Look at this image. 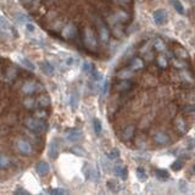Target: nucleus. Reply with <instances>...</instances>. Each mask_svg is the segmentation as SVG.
Here are the masks:
<instances>
[{
	"mask_svg": "<svg viewBox=\"0 0 195 195\" xmlns=\"http://www.w3.org/2000/svg\"><path fill=\"white\" fill-rule=\"evenodd\" d=\"M25 125H26V127L28 128V129H31V131H33V132H44L46 128H48V125L44 122V121H42L40 118H36V117H28V118H26V121H25Z\"/></svg>",
	"mask_w": 195,
	"mask_h": 195,
	"instance_id": "nucleus-1",
	"label": "nucleus"
},
{
	"mask_svg": "<svg viewBox=\"0 0 195 195\" xmlns=\"http://www.w3.org/2000/svg\"><path fill=\"white\" fill-rule=\"evenodd\" d=\"M83 43H84V45H85L87 48H89V49H91V50H95V49H96L98 40H96V38H95V36H94V33H93L91 29L85 28V29L83 31Z\"/></svg>",
	"mask_w": 195,
	"mask_h": 195,
	"instance_id": "nucleus-2",
	"label": "nucleus"
},
{
	"mask_svg": "<svg viewBox=\"0 0 195 195\" xmlns=\"http://www.w3.org/2000/svg\"><path fill=\"white\" fill-rule=\"evenodd\" d=\"M96 27H98V33H99V38H100L101 43L108 44V43H109V39H110L109 28L106 27V25H105L100 19H96Z\"/></svg>",
	"mask_w": 195,
	"mask_h": 195,
	"instance_id": "nucleus-3",
	"label": "nucleus"
},
{
	"mask_svg": "<svg viewBox=\"0 0 195 195\" xmlns=\"http://www.w3.org/2000/svg\"><path fill=\"white\" fill-rule=\"evenodd\" d=\"M16 145H17L19 151H20L21 154H23V155H28V154H31V152L33 151V148H32L31 143H28V142H27V140H25V139H20V140H17Z\"/></svg>",
	"mask_w": 195,
	"mask_h": 195,
	"instance_id": "nucleus-4",
	"label": "nucleus"
},
{
	"mask_svg": "<svg viewBox=\"0 0 195 195\" xmlns=\"http://www.w3.org/2000/svg\"><path fill=\"white\" fill-rule=\"evenodd\" d=\"M152 17H154V22L156 23V25H160V26H162V25H165L166 22H167V12L165 11V10H156L155 12H154V15H152Z\"/></svg>",
	"mask_w": 195,
	"mask_h": 195,
	"instance_id": "nucleus-5",
	"label": "nucleus"
},
{
	"mask_svg": "<svg viewBox=\"0 0 195 195\" xmlns=\"http://www.w3.org/2000/svg\"><path fill=\"white\" fill-rule=\"evenodd\" d=\"M82 134H83V133H82V131H79V129H70V131H67V133H66V138H67V140L76 143V142H78L79 139H82V137H83Z\"/></svg>",
	"mask_w": 195,
	"mask_h": 195,
	"instance_id": "nucleus-6",
	"label": "nucleus"
},
{
	"mask_svg": "<svg viewBox=\"0 0 195 195\" xmlns=\"http://www.w3.org/2000/svg\"><path fill=\"white\" fill-rule=\"evenodd\" d=\"M152 138H154V142L157 143V144H160V145H166V144H168V143L171 142V140H169V137H168L166 133H162V132L155 133V134L152 135Z\"/></svg>",
	"mask_w": 195,
	"mask_h": 195,
	"instance_id": "nucleus-7",
	"label": "nucleus"
},
{
	"mask_svg": "<svg viewBox=\"0 0 195 195\" xmlns=\"http://www.w3.org/2000/svg\"><path fill=\"white\" fill-rule=\"evenodd\" d=\"M38 87H39V85H38L36 82H33V80H27V82L23 84V87H22V91L26 93V94H32V93H34L36 90L39 89Z\"/></svg>",
	"mask_w": 195,
	"mask_h": 195,
	"instance_id": "nucleus-8",
	"label": "nucleus"
},
{
	"mask_svg": "<svg viewBox=\"0 0 195 195\" xmlns=\"http://www.w3.org/2000/svg\"><path fill=\"white\" fill-rule=\"evenodd\" d=\"M0 23H2V34H3V37H11L12 27L9 25V22L5 20V17H2Z\"/></svg>",
	"mask_w": 195,
	"mask_h": 195,
	"instance_id": "nucleus-9",
	"label": "nucleus"
},
{
	"mask_svg": "<svg viewBox=\"0 0 195 195\" xmlns=\"http://www.w3.org/2000/svg\"><path fill=\"white\" fill-rule=\"evenodd\" d=\"M114 172H115L120 178H122L123 180H125V179H127L128 171H127V168H126L123 165H116V166H115V168H114Z\"/></svg>",
	"mask_w": 195,
	"mask_h": 195,
	"instance_id": "nucleus-10",
	"label": "nucleus"
},
{
	"mask_svg": "<svg viewBox=\"0 0 195 195\" xmlns=\"http://www.w3.org/2000/svg\"><path fill=\"white\" fill-rule=\"evenodd\" d=\"M129 67H131V70L139 71V70H143V68H144V62H143L142 59L134 57V59H132V61H131V63H129Z\"/></svg>",
	"mask_w": 195,
	"mask_h": 195,
	"instance_id": "nucleus-11",
	"label": "nucleus"
},
{
	"mask_svg": "<svg viewBox=\"0 0 195 195\" xmlns=\"http://www.w3.org/2000/svg\"><path fill=\"white\" fill-rule=\"evenodd\" d=\"M59 156V149L56 145V140L53 139L49 144V157L50 159H56Z\"/></svg>",
	"mask_w": 195,
	"mask_h": 195,
	"instance_id": "nucleus-12",
	"label": "nucleus"
},
{
	"mask_svg": "<svg viewBox=\"0 0 195 195\" xmlns=\"http://www.w3.org/2000/svg\"><path fill=\"white\" fill-rule=\"evenodd\" d=\"M134 135V127L133 126H127L123 131H122V139L123 140H131Z\"/></svg>",
	"mask_w": 195,
	"mask_h": 195,
	"instance_id": "nucleus-13",
	"label": "nucleus"
},
{
	"mask_svg": "<svg viewBox=\"0 0 195 195\" xmlns=\"http://www.w3.org/2000/svg\"><path fill=\"white\" fill-rule=\"evenodd\" d=\"M36 169H37V172H38L39 174H46V173L49 172L50 167H49V165H48L45 161H40V162L37 163Z\"/></svg>",
	"mask_w": 195,
	"mask_h": 195,
	"instance_id": "nucleus-14",
	"label": "nucleus"
},
{
	"mask_svg": "<svg viewBox=\"0 0 195 195\" xmlns=\"http://www.w3.org/2000/svg\"><path fill=\"white\" fill-rule=\"evenodd\" d=\"M39 66H40L42 71H43L45 74H48V76H51V74L54 73V67L50 65V62H46V61H44V62H40V63H39Z\"/></svg>",
	"mask_w": 195,
	"mask_h": 195,
	"instance_id": "nucleus-15",
	"label": "nucleus"
},
{
	"mask_svg": "<svg viewBox=\"0 0 195 195\" xmlns=\"http://www.w3.org/2000/svg\"><path fill=\"white\" fill-rule=\"evenodd\" d=\"M114 19H115L116 22H122V23H125V22L128 21V15H127L125 11H117V12L114 15Z\"/></svg>",
	"mask_w": 195,
	"mask_h": 195,
	"instance_id": "nucleus-16",
	"label": "nucleus"
},
{
	"mask_svg": "<svg viewBox=\"0 0 195 195\" xmlns=\"http://www.w3.org/2000/svg\"><path fill=\"white\" fill-rule=\"evenodd\" d=\"M132 85H133V83H132V82H129L128 79H123L121 83H118V84H117V90H120V91H125V90L131 89V88H132Z\"/></svg>",
	"mask_w": 195,
	"mask_h": 195,
	"instance_id": "nucleus-17",
	"label": "nucleus"
},
{
	"mask_svg": "<svg viewBox=\"0 0 195 195\" xmlns=\"http://www.w3.org/2000/svg\"><path fill=\"white\" fill-rule=\"evenodd\" d=\"M38 100H36V99H33L32 96H27V98H25V100H23V106L26 108V109H34L36 108V103H37Z\"/></svg>",
	"mask_w": 195,
	"mask_h": 195,
	"instance_id": "nucleus-18",
	"label": "nucleus"
},
{
	"mask_svg": "<svg viewBox=\"0 0 195 195\" xmlns=\"http://www.w3.org/2000/svg\"><path fill=\"white\" fill-rule=\"evenodd\" d=\"M154 49H155L156 51H163V50L166 49V43H165L162 39L157 38V39H155V42H154Z\"/></svg>",
	"mask_w": 195,
	"mask_h": 195,
	"instance_id": "nucleus-19",
	"label": "nucleus"
},
{
	"mask_svg": "<svg viewBox=\"0 0 195 195\" xmlns=\"http://www.w3.org/2000/svg\"><path fill=\"white\" fill-rule=\"evenodd\" d=\"M16 76H17V71H16V68H14V67H10V68L6 71V73H5V77H6L8 80H14V79L16 78Z\"/></svg>",
	"mask_w": 195,
	"mask_h": 195,
	"instance_id": "nucleus-20",
	"label": "nucleus"
},
{
	"mask_svg": "<svg viewBox=\"0 0 195 195\" xmlns=\"http://www.w3.org/2000/svg\"><path fill=\"white\" fill-rule=\"evenodd\" d=\"M10 165H11V160L8 156H5V155L0 156V167L2 168H8Z\"/></svg>",
	"mask_w": 195,
	"mask_h": 195,
	"instance_id": "nucleus-21",
	"label": "nucleus"
},
{
	"mask_svg": "<svg viewBox=\"0 0 195 195\" xmlns=\"http://www.w3.org/2000/svg\"><path fill=\"white\" fill-rule=\"evenodd\" d=\"M19 61H20L22 65H25L27 68L32 70V71L36 68V67H34V65H33V63H32V62H31V61H29L27 57H25V56H20V57H19Z\"/></svg>",
	"mask_w": 195,
	"mask_h": 195,
	"instance_id": "nucleus-22",
	"label": "nucleus"
},
{
	"mask_svg": "<svg viewBox=\"0 0 195 195\" xmlns=\"http://www.w3.org/2000/svg\"><path fill=\"white\" fill-rule=\"evenodd\" d=\"M156 177L161 180H166L169 177V173L166 169H156Z\"/></svg>",
	"mask_w": 195,
	"mask_h": 195,
	"instance_id": "nucleus-23",
	"label": "nucleus"
},
{
	"mask_svg": "<svg viewBox=\"0 0 195 195\" xmlns=\"http://www.w3.org/2000/svg\"><path fill=\"white\" fill-rule=\"evenodd\" d=\"M176 127L179 129V132L182 133H185L186 132V126H185V122L182 120V118H177L176 120Z\"/></svg>",
	"mask_w": 195,
	"mask_h": 195,
	"instance_id": "nucleus-24",
	"label": "nucleus"
},
{
	"mask_svg": "<svg viewBox=\"0 0 195 195\" xmlns=\"http://www.w3.org/2000/svg\"><path fill=\"white\" fill-rule=\"evenodd\" d=\"M172 3H173V6H174L176 11L180 15H184V8H183V5L179 0H172Z\"/></svg>",
	"mask_w": 195,
	"mask_h": 195,
	"instance_id": "nucleus-25",
	"label": "nucleus"
},
{
	"mask_svg": "<svg viewBox=\"0 0 195 195\" xmlns=\"http://www.w3.org/2000/svg\"><path fill=\"white\" fill-rule=\"evenodd\" d=\"M74 33H76V28L71 25V26H67L66 28H65V31H63V36L66 37V38H71V37H73L74 36Z\"/></svg>",
	"mask_w": 195,
	"mask_h": 195,
	"instance_id": "nucleus-26",
	"label": "nucleus"
},
{
	"mask_svg": "<svg viewBox=\"0 0 195 195\" xmlns=\"http://www.w3.org/2000/svg\"><path fill=\"white\" fill-rule=\"evenodd\" d=\"M157 65H159V67H161V68H166V67H167V65H168L167 57H166V56H163V55L157 56Z\"/></svg>",
	"mask_w": 195,
	"mask_h": 195,
	"instance_id": "nucleus-27",
	"label": "nucleus"
},
{
	"mask_svg": "<svg viewBox=\"0 0 195 195\" xmlns=\"http://www.w3.org/2000/svg\"><path fill=\"white\" fill-rule=\"evenodd\" d=\"M93 125H94V132H95V134H100V133H101V122H100V120H99V118H94Z\"/></svg>",
	"mask_w": 195,
	"mask_h": 195,
	"instance_id": "nucleus-28",
	"label": "nucleus"
},
{
	"mask_svg": "<svg viewBox=\"0 0 195 195\" xmlns=\"http://www.w3.org/2000/svg\"><path fill=\"white\" fill-rule=\"evenodd\" d=\"M38 104H39L40 108H45V106H48L50 104V99L48 96H40L38 99Z\"/></svg>",
	"mask_w": 195,
	"mask_h": 195,
	"instance_id": "nucleus-29",
	"label": "nucleus"
},
{
	"mask_svg": "<svg viewBox=\"0 0 195 195\" xmlns=\"http://www.w3.org/2000/svg\"><path fill=\"white\" fill-rule=\"evenodd\" d=\"M137 177H138V179H140V180H145V179L148 178V174H146V172H145L144 168L139 167V168L137 169Z\"/></svg>",
	"mask_w": 195,
	"mask_h": 195,
	"instance_id": "nucleus-30",
	"label": "nucleus"
},
{
	"mask_svg": "<svg viewBox=\"0 0 195 195\" xmlns=\"http://www.w3.org/2000/svg\"><path fill=\"white\" fill-rule=\"evenodd\" d=\"M94 70H95V68L93 67V63H91V62H88V61H85V62L83 63V71H84V72L91 73Z\"/></svg>",
	"mask_w": 195,
	"mask_h": 195,
	"instance_id": "nucleus-31",
	"label": "nucleus"
},
{
	"mask_svg": "<svg viewBox=\"0 0 195 195\" xmlns=\"http://www.w3.org/2000/svg\"><path fill=\"white\" fill-rule=\"evenodd\" d=\"M131 76H132V73H131V71H128V68L122 70V71L118 73V77H120L121 79H128Z\"/></svg>",
	"mask_w": 195,
	"mask_h": 195,
	"instance_id": "nucleus-32",
	"label": "nucleus"
},
{
	"mask_svg": "<svg viewBox=\"0 0 195 195\" xmlns=\"http://www.w3.org/2000/svg\"><path fill=\"white\" fill-rule=\"evenodd\" d=\"M118 156H120V150H118V149H114V150H111V151L108 152V157H109L110 160H115V159H117Z\"/></svg>",
	"mask_w": 195,
	"mask_h": 195,
	"instance_id": "nucleus-33",
	"label": "nucleus"
},
{
	"mask_svg": "<svg viewBox=\"0 0 195 195\" xmlns=\"http://www.w3.org/2000/svg\"><path fill=\"white\" fill-rule=\"evenodd\" d=\"M71 151H72L73 154H76L77 156H84V155H85V151H84L82 148H79V146H76V148H73Z\"/></svg>",
	"mask_w": 195,
	"mask_h": 195,
	"instance_id": "nucleus-34",
	"label": "nucleus"
},
{
	"mask_svg": "<svg viewBox=\"0 0 195 195\" xmlns=\"http://www.w3.org/2000/svg\"><path fill=\"white\" fill-rule=\"evenodd\" d=\"M183 111L186 114H194L195 112V105H185L183 108Z\"/></svg>",
	"mask_w": 195,
	"mask_h": 195,
	"instance_id": "nucleus-35",
	"label": "nucleus"
},
{
	"mask_svg": "<svg viewBox=\"0 0 195 195\" xmlns=\"http://www.w3.org/2000/svg\"><path fill=\"white\" fill-rule=\"evenodd\" d=\"M77 99H78L77 94H76V93H73V94H72V96H71V105H72V108H73V109H76V108H77V104H78Z\"/></svg>",
	"mask_w": 195,
	"mask_h": 195,
	"instance_id": "nucleus-36",
	"label": "nucleus"
},
{
	"mask_svg": "<svg viewBox=\"0 0 195 195\" xmlns=\"http://www.w3.org/2000/svg\"><path fill=\"white\" fill-rule=\"evenodd\" d=\"M182 167H183V163H182V161H179V160H178V161H174L173 165H172V169H173V171H179Z\"/></svg>",
	"mask_w": 195,
	"mask_h": 195,
	"instance_id": "nucleus-37",
	"label": "nucleus"
},
{
	"mask_svg": "<svg viewBox=\"0 0 195 195\" xmlns=\"http://www.w3.org/2000/svg\"><path fill=\"white\" fill-rule=\"evenodd\" d=\"M49 193H51V194H67V190L61 189V188H56V189H49Z\"/></svg>",
	"mask_w": 195,
	"mask_h": 195,
	"instance_id": "nucleus-38",
	"label": "nucleus"
},
{
	"mask_svg": "<svg viewBox=\"0 0 195 195\" xmlns=\"http://www.w3.org/2000/svg\"><path fill=\"white\" fill-rule=\"evenodd\" d=\"M176 54H177L179 57H182V59H185V57H186V53H185L183 49H180V48H178V49L176 50Z\"/></svg>",
	"mask_w": 195,
	"mask_h": 195,
	"instance_id": "nucleus-39",
	"label": "nucleus"
},
{
	"mask_svg": "<svg viewBox=\"0 0 195 195\" xmlns=\"http://www.w3.org/2000/svg\"><path fill=\"white\" fill-rule=\"evenodd\" d=\"M19 19V22H21V23H25V22H28V17L27 16H25V15H19L17 16Z\"/></svg>",
	"mask_w": 195,
	"mask_h": 195,
	"instance_id": "nucleus-40",
	"label": "nucleus"
},
{
	"mask_svg": "<svg viewBox=\"0 0 195 195\" xmlns=\"http://www.w3.org/2000/svg\"><path fill=\"white\" fill-rule=\"evenodd\" d=\"M27 29H28L29 32H33V31H34V25H32V23H27Z\"/></svg>",
	"mask_w": 195,
	"mask_h": 195,
	"instance_id": "nucleus-41",
	"label": "nucleus"
},
{
	"mask_svg": "<svg viewBox=\"0 0 195 195\" xmlns=\"http://www.w3.org/2000/svg\"><path fill=\"white\" fill-rule=\"evenodd\" d=\"M116 2L118 3V4H128V3H131V0H116Z\"/></svg>",
	"mask_w": 195,
	"mask_h": 195,
	"instance_id": "nucleus-42",
	"label": "nucleus"
},
{
	"mask_svg": "<svg viewBox=\"0 0 195 195\" xmlns=\"http://www.w3.org/2000/svg\"><path fill=\"white\" fill-rule=\"evenodd\" d=\"M19 193H23V194H28V191H27V190H25V189H17V190L15 191V194H19Z\"/></svg>",
	"mask_w": 195,
	"mask_h": 195,
	"instance_id": "nucleus-43",
	"label": "nucleus"
},
{
	"mask_svg": "<svg viewBox=\"0 0 195 195\" xmlns=\"http://www.w3.org/2000/svg\"><path fill=\"white\" fill-rule=\"evenodd\" d=\"M193 171H194V172H195V165H194V167H193Z\"/></svg>",
	"mask_w": 195,
	"mask_h": 195,
	"instance_id": "nucleus-44",
	"label": "nucleus"
},
{
	"mask_svg": "<svg viewBox=\"0 0 195 195\" xmlns=\"http://www.w3.org/2000/svg\"><path fill=\"white\" fill-rule=\"evenodd\" d=\"M27 2H29V0H27Z\"/></svg>",
	"mask_w": 195,
	"mask_h": 195,
	"instance_id": "nucleus-45",
	"label": "nucleus"
}]
</instances>
